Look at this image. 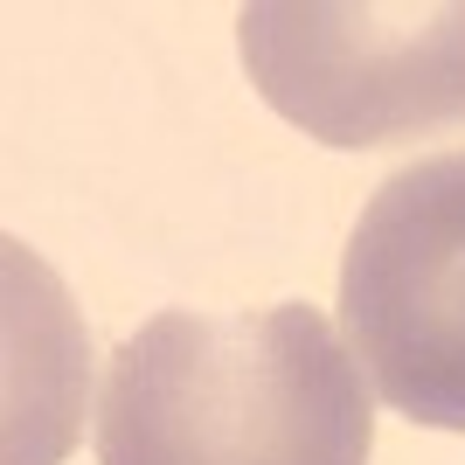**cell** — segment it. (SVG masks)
I'll return each instance as SVG.
<instances>
[{
    "label": "cell",
    "mask_w": 465,
    "mask_h": 465,
    "mask_svg": "<svg viewBox=\"0 0 465 465\" xmlns=\"http://www.w3.org/2000/svg\"><path fill=\"white\" fill-rule=\"evenodd\" d=\"M375 403L320 306L153 312L112 354L97 465H369Z\"/></svg>",
    "instance_id": "cell-1"
},
{
    "label": "cell",
    "mask_w": 465,
    "mask_h": 465,
    "mask_svg": "<svg viewBox=\"0 0 465 465\" xmlns=\"http://www.w3.org/2000/svg\"><path fill=\"white\" fill-rule=\"evenodd\" d=\"M236 49L257 97L333 153L465 125V0H264Z\"/></svg>",
    "instance_id": "cell-2"
},
{
    "label": "cell",
    "mask_w": 465,
    "mask_h": 465,
    "mask_svg": "<svg viewBox=\"0 0 465 465\" xmlns=\"http://www.w3.org/2000/svg\"><path fill=\"white\" fill-rule=\"evenodd\" d=\"M341 333L396 417L465 430V146L369 194L341 257Z\"/></svg>",
    "instance_id": "cell-3"
}]
</instances>
